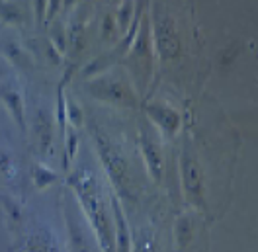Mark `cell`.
Returning a JSON list of instances; mask_svg holds the SVG:
<instances>
[{
	"instance_id": "ac0fdd59",
	"label": "cell",
	"mask_w": 258,
	"mask_h": 252,
	"mask_svg": "<svg viewBox=\"0 0 258 252\" xmlns=\"http://www.w3.org/2000/svg\"><path fill=\"white\" fill-rule=\"evenodd\" d=\"M8 157H4V155H0V170L2 172H8Z\"/></svg>"
},
{
	"instance_id": "8992f818",
	"label": "cell",
	"mask_w": 258,
	"mask_h": 252,
	"mask_svg": "<svg viewBox=\"0 0 258 252\" xmlns=\"http://www.w3.org/2000/svg\"><path fill=\"white\" fill-rule=\"evenodd\" d=\"M149 113H151V117H155V121L161 127H164V129L174 131L178 127V115L172 110H168V108L151 106V108H149Z\"/></svg>"
},
{
	"instance_id": "ba28073f",
	"label": "cell",
	"mask_w": 258,
	"mask_h": 252,
	"mask_svg": "<svg viewBox=\"0 0 258 252\" xmlns=\"http://www.w3.org/2000/svg\"><path fill=\"white\" fill-rule=\"evenodd\" d=\"M174 235H176L178 246H184V244L190 240V236H192V223H190V219H186V217L178 219Z\"/></svg>"
},
{
	"instance_id": "4fadbf2b",
	"label": "cell",
	"mask_w": 258,
	"mask_h": 252,
	"mask_svg": "<svg viewBox=\"0 0 258 252\" xmlns=\"http://www.w3.org/2000/svg\"><path fill=\"white\" fill-rule=\"evenodd\" d=\"M137 252H155V244L147 235H143V238L137 242Z\"/></svg>"
},
{
	"instance_id": "5b68a950",
	"label": "cell",
	"mask_w": 258,
	"mask_h": 252,
	"mask_svg": "<svg viewBox=\"0 0 258 252\" xmlns=\"http://www.w3.org/2000/svg\"><path fill=\"white\" fill-rule=\"evenodd\" d=\"M141 149H143V155H145V160H147V164H149V170H151V174L159 180V178H161V168H162L159 149L151 141H147L145 137H143V141H141Z\"/></svg>"
},
{
	"instance_id": "52a82bcc",
	"label": "cell",
	"mask_w": 258,
	"mask_h": 252,
	"mask_svg": "<svg viewBox=\"0 0 258 252\" xmlns=\"http://www.w3.org/2000/svg\"><path fill=\"white\" fill-rule=\"evenodd\" d=\"M69 229H71V238H73V250L75 252H90L88 246V238L84 235L79 225H75L73 221H69Z\"/></svg>"
},
{
	"instance_id": "7c38bea8",
	"label": "cell",
	"mask_w": 258,
	"mask_h": 252,
	"mask_svg": "<svg viewBox=\"0 0 258 252\" xmlns=\"http://www.w3.org/2000/svg\"><path fill=\"white\" fill-rule=\"evenodd\" d=\"M131 10H133V4L131 2H125L119 10V24L121 26H127L129 24V16H131Z\"/></svg>"
},
{
	"instance_id": "e0dca14e",
	"label": "cell",
	"mask_w": 258,
	"mask_h": 252,
	"mask_svg": "<svg viewBox=\"0 0 258 252\" xmlns=\"http://www.w3.org/2000/svg\"><path fill=\"white\" fill-rule=\"evenodd\" d=\"M43 8H45V0H37V2H35V10H37L39 20H41V16H43Z\"/></svg>"
},
{
	"instance_id": "3957f363",
	"label": "cell",
	"mask_w": 258,
	"mask_h": 252,
	"mask_svg": "<svg viewBox=\"0 0 258 252\" xmlns=\"http://www.w3.org/2000/svg\"><path fill=\"white\" fill-rule=\"evenodd\" d=\"M113 215H115V240H117V252H129L131 248V240H129V231L125 219H123V213L119 211V205L113 200Z\"/></svg>"
},
{
	"instance_id": "8fae6325",
	"label": "cell",
	"mask_w": 258,
	"mask_h": 252,
	"mask_svg": "<svg viewBox=\"0 0 258 252\" xmlns=\"http://www.w3.org/2000/svg\"><path fill=\"white\" fill-rule=\"evenodd\" d=\"M0 14H2L4 20H8V22H20V12H18L16 6L0 4Z\"/></svg>"
},
{
	"instance_id": "6da1fadb",
	"label": "cell",
	"mask_w": 258,
	"mask_h": 252,
	"mask_svg": "<svg viewBox=\"0 0 258 252\" xmlns=\"http://www.w3.org/2000/svg\"><path fill=\"white\" fill-rule=\"evenodd\" d=\"M79 186V196H81L84 209L88 211V215L92 217V225H94V233L100 238V246L104 252H113V238L108 227V219H106V211H104V204L96 194V188L90 184L88 178H82Z\"/></svg>"
},
{
	"instance_id": "ffe728a7",
	"label": "cell",
	"mask_w": 258,
	"mask_h": 252,
	"mask_svg": "<svg viewBox=\"0 0 258 252\" xmlns=\"http://www.w3.org/2000/svg\"><path fill=\"white\" fill-rule=\"evenodd\" d=\"M63 2H64V6H71V4L75 2V0H63Z\"/></svg>"
},
{
	"instance_id": "277c9868",
	"label": "cell",
	"mask_w": 258,
	"mask_h": 252,
	"mask_svg": "<svg viewBox=\"0 0 258 252\" xmlns=\"http://www.w3.org/2000/svg\"><path fill=\"white\" fill-rule=\"evenodd\" d=\"M26 252H59L55 240L47 233H33L26 242Z\"/></svg>"
},
{
	"instance_id": "9a60e30c",
	"label": "cell",
	"mask_w": 258,
	"mask_h": 252,
	"mask_svg": "<svg viewBox=\"0 0 258 252\" xmlns=\"http://www.w3.org/2000/svg\"><path fill=\"white\" fill-rule=\"evenodd\" d=\"M69 115L73 121H77V125L81 123V113H79V108L77 106H69Z\"/></svg>"
},
{
	"instance_id": "30bf717a",
	"label": "cell",
	"mask_w": 258,
	"mask_h": 252,
	"mask_svg": "<svg viewBox=\"0 0 258 252\" xmlns=\"http://www.w3.org/2000/svg\"><path fill=\"white\" fill-rule=\"evenodd\" d=\"M33 180H35V186H37V188H45L51 182L57 180V174L51 172L45 166H37L35 172H33Z\"/></svg>"
},
{
	"instance_id": "d6986e66",
	"label": "cell",
	"mask_w": 258,
	"mask_h": 252,
	"mask_svg": "<svg viewBox=\"0 0 258 252\" xmlns=\"http://www.w3.org/2000/svg\"><path fill=\"white\" fill-rule=\"evenodd\" d=\"M57 8H59V0H51V6H49V18L55 16Z\"/></svg>"
},
{
	"instance_id": "2e32d148",
	"label": "cell",
	"mask_w": 258,
	"mask_h": 252,
	"mask_svg": "<svg viewBox=\"0 0 258 252\" xmlns=\"http://www.w3.org/2000/svg\"><path fill=\"white\" fill-rule=\"evenodd\" d=\"M75 151H77V137H75V135H71V137H69V151H67V157L71 158Z\"/></svg>"
},
{
	"instance_id": "7a4b0ae2",
	"label": "cell",
	"mask_w": 258,
	"mask_h": 252,
	"mask_svg": "<svg viewBox=\"0 0 258 252\" xmlns=\"http://www.w3.org/2000/svg\"><path fill=\"white\" fill-rule=\"evenodd\" d=\"M182 176H184V186L192 196H200L202 194V176H200V168L194 162V158L182 157Z\"/></svg>"
},
{
	"instance_id": "9c48e42d",
	"label": "cell",
	"mask_w": 258,
	"mask_h": 252,
	"mask_svg": "<svg viewBox=\"0 0 258 252\" xmlns=\"http://www.w3.org/2000/svg\"><path fill=\"white\" fill-rule=\"evenodd\" d=\"M2 98L6 100V104H8V108L14 111V115H16V119L24 125V113H22V100H20V96L16 92H10V90H6V92H2Z\"/></svg>"
},
{
	"instance_id": "5bb4252c",
	"label": "cell",
	"mask_w": 258,
	"mask_h": 252,
	"mask_svg": "<svg viewBox=\"0 0 258 252\" xmlns=\"http://www.w3.org/2000/svg\"><path fill=\"white\" fill-rule=\"evenodd\" d=\"M113 32H115V22H113L112 16H106V20H104V35L112 37Z\"/></svg>"
}]
</instances>
